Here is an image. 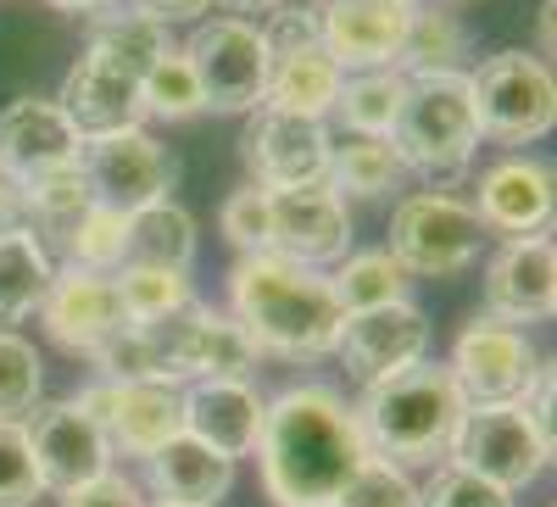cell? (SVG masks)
<instances>
[{
    "instance_id": "26",
    "label": "cell",
    "mask_w": 557,
    "mask_h": 507,
    "mask_svg": "<svg viewBox=\"0 0 557 507\" xmlns=\"http://www.w3.org/2000/svg\"><path fill=\"white\" fill-rule=\"evenodd\" d=\"M51 280H57L51 246L39 235H28L23 223H0V330L34 318Z\"/></svg>"
},
{
    "instance_id": "16",
    "label": "cell",
    "mask_w": 557,
    "mask_h": 507,
    "mask_svg": "<svg viewBox=\"0 0 557 507\" xmlns=\"http://www.w3.org/2000/svg\"><path fill=\"white\" fill-rule=\"evenodd\" d=\"M430 351V318L418 312L412 301H391V307H368V312H346L335 357L346 362V374L368 391L401 368L424 362Z\"/></svg>"
},
{
    "instance_id": "49",
    "label": "cell",
    "mask_w": 557,
    "mask_h": 507,
    "mask_svg": "<svg viewBox=\"0 0 557 507\" xmlns=\"http://www.w3.org/2000/svg\"><path fill=\"white\" fill-rule=\"evenodd\" d=\"M391 7H401V12H412V7H418V0H391Z\"/></svg>"
},
{
    "instance_id": "43",
    "label": "cell",
    "mask_w": 557,
    "mask_h": 507,
    "mask_svg": "<svg viewBox=\"0 0 557 507\" xmlns=\"http://www.w3.org/2000/svg\"><path fill=\"white\" fill-rule=\"evenodd\" d=\"M62 507H146V496H139L123 474H101V480H89V485L67 491Z\"/></svg>"
},
{
    "instance_id": "34",
    "label": "cell",
    "mask_w": 557,
    "mask_h": 507,
    "mask_svg": "<svg viewBox=\"0 0 557 507\" xmlns=\"http://www.w3.org/2000/svg\"><path fill=\"white\" fill-rule=\"evenodd\" d=\"M112 290H117V307H123L128 324H146V318H162V312H178V307L196 301L190 273L134 268V262H123V268L112 273Z\"/></svg>"
},
{
    "instance_id": "7",
    "label": "cell",
    "mask_w": 557,
    "mask_h": 507,
    "mask_svg": "<svg viewBox=\"0 0 557 507\" xmlns=\"http://www.w3.org/2000/svg\"><path fill=\"white\" fill-rule=\"evenodd\" d=\"M385 251L396 257V268L407 280L412 273L418 280H451V273H462L485 251V228H480L469 201L441 196V190H418L391 212V246Z\"/></svg>"
},
{
    "instance_id": "29",
    "label": "cell",
    "mask_w": 557,
    "mask_h": 507,
    "mask_svg": "<svg viewBox=\"0 0 557 507\" xmlns=\"http://www.w3.org/2000/svg\"><path fill=\"white\" fill-rule=\"evenodd\" d=\"M190 257H196V218L184 212L178 201L139 207L128 218V251H123V262L184 273V268H190Z\"/></svg>"
},
{
    "instance_id": "48",
    "label": "cell",
    "mask_w": 557,
    "mask_h": 507,
    "mask_svg": "<svg viewBox=\"0 0 557 507\" xmlns=\"http://www.w3.org/2000/svg\"><path fill=\"white\" fill-rule=\"evenodd\" d=\"M228 7H240V12H278L285 0H228Z\"/></svg>"
},
{
    "instance_id": "40",
    "label": "cell",
    "mask_w": 557,
    "mask_h": 507,
    "mask_svg": "<svg viewBox=\"0 0 557 507\" xmlns=\"http://www.w3.org/2000/svg\"><path fill=\"white\" fill-rule=\"evenodd\" d=\"M45 496L39 463L23 424H0V507H34Z\"/></svg>"
},
{
    "instance_id": "4",
    "label": "cell",
    "mask_w": 557,
    "mask_h": 507,
    "mask_svg": "<svg viewBox=\"0 0 557 507\" xmlns=\"http://www.w3.org/2000/svg\"><path fill=\"white\" fill-rule=\"evenodd\" d=\"M385 140L396 157L418 173H457L480 151V128L469 107V73H435V78H407L401 107Z\"/></svg>"
},
{
    "instance_id": "20",
    "label": "cell",
    "mask_w": 557,
    "mask_h": 507,
    "mask_svg": "<svg viewBox=\"0 0 557 507\" xmlns=\"http://www.w3.org/2000/svg\"><path fill=\"white\" fill-rule=\"evenodd\" d=\"M485 307L502 324H546L557 312V251L552 235H530V240H507L502 251H491L485 268Z\"/></svg>"
},
{
    "instance_id": "1",
    "label": "cell",
    "mask_w": 557,
    "mask_h": 507,
    "mask_svg": "<svg viewBox=\"0 0 557 507\" xmlns=\"http://www.w3.org/2000/svg\"><path fill=\"white\" fill-rule=\"evenodd\" d=\"M257 474L273 507H330L368 457L357 407L335 385H290L262 407Z\"/></svg>"
},
{
    "instance_id": "46",
    "label": "cell",
    "mask_w": 557,
    "mask_h": 507,
    "mask_svg": "<svg viewBox=\"0 0 557 507\" xmlns=\"http://www.w3.org/2000/svg\"><path fill=\"white\" fill-rule=\"evenodd\" d=\"M0 223H17V190L0 178Z\"/></svg>"
},
{
    "instance_id": "27",
    "label": "cell",
    "mask_w": 557,
    "mask_h": 507,
    "mask_svg": "<svg viewBox=\"0 0 557 507\" xmlns=\"http://www.w3.org/2000/svg\"><path fill=\"white\" fill-rule=\"evenodd\" d=\"M89 51H101V57H112L128 73L146 78L173 45H168V23H157L151 12H139L134 0H123V7L107 0L101 12H89Z\"/></svg>"
},
{
    "instance_id": "3",
    "label": "cell",
    "mask_w": 557,
    "mask_h": 507,
    "mask_svg": "<svg viewBox=\"0 0 557 507\" xmlns=\"http://www.w3.org/2000/svg\"><path fill=\"white\" fill-rule=\"evenodd\" d=\"M462 412H469V401L451 385L446 362H412L401 374L368 385L357 424H362L368 457H385L396 469H424L451 457Z\"/></svg>"
},
{
    "instance_id": "28",
    "label": "cell",
    "mask_w": 557,
    "mask_h": 507,
    "mask_svg": "<svg viewBox=\"0 0 557 507\" xmlns=\"http://www.w3.org/2000/svg\"><path fill=\"white\" fill-rule=\"evenodd\" d=\"M89 207L96 201H89V184H84L78 162L17 184V223L28 228V235H45V240H67Z\"/></svg>"
},
{
    "instance_id": "47",
    "label": "cell",
    "mask_w": 557,
    "mask_h": 507,
    "mask_svg": "<svg viewBox=\"0 0 557 507\" xmlns=\"http://www.w3.org/2000/svg\"><path fill=\"white\" fill-rule=\"evenodd\" d=\"M51 7H57V12H101L107 0H51Z\"/></svg>"
},
{
    "instance_id": "11",
    "label": "cell",
    "mask_w": 557,
    "mask_h": 507,
    "mask_svg": "<svg viewBox=\"0 0 557 507\" xmlns=\"http://www.w3.org/2000/svg\"><path fill=\"white\" fill-rule=\"evenodd\" d=\"M78 173L89 184V201L112 207V212H139V207H157L173 190V157L162 140L139 128L123 134H101V140H84L78 146Z\"/></svg>"
},
{
    "instance_id": "13",
    "label": "cell",
    "mask_w": 557,
    "mask_h": 507,
    "mask_svg": "<svg viewBox=\"0 0 557 507\" xmlns=\"http://www.w3.org/2000/svg\"><path fill=\"white\" fill-rule=\"evenodd\" d=\"M201 330H207V307L190 301L178 312L128 324L96 362L107 380H151L184 391V380H196V362H201Z\"/></svg>"
},
{
    "instance_id": "39",
    "label": "cell",
    "mask_w": 557,
    "mask_h": 507,
    "mask_svg": "<svg viewBox=\"0 0 557 507\" xmlns=\"http://www.w3.org/2000/svg\"><path fill=\"white\" fill-rule=\"evenodd\" d=\"M330 507H418V485L407 469L385 463V457H362Z\"/></svg>"
},
{
    "instance_id": "36",
    "label": "cell",
    "mask_w": 557,
    "mask_h": 507,
    "mask_svg": "<svg viewBox=\"0 0 557 507\" xmlns=\"http://www.w3.org/2000/svg\"><path fill=\"white\" fill-rule=\"evenodd\" d=\"M62 246H67L73 268H84V273H117L123 268V251H128V212L89 207Z\"/></svg>"
},
{
    "instance_id": "35",
    "label": "cell",
    "mask_w": 557,
    "mask_h": 507,
    "mask_svg": "<svg viewBox=\"0 0 557 507\" xmlns=\"http://www.w3.org/2000/svg\"><path fill=\"white\" fill-rule=\"evenodd\" d=\"M139 96H146V118H162V123H184V118H201L207 112L196 67H190V57H184V51H168L146 78H139Z\"/></svg>"
},
{
    "instance_id": "30",
    "label": "cell",
    "mask_w": 557,
    "mask_h": 507,
    "mask_svg": "<svg viewBox=\"0 0 557 507\" xmlns=\"http://www.w3.org/2000/svg\"><path fill=\"white\" fill-rule=\"evenodd\" d=\"M462 51H469V34L446 7H412L407 12V34H401V73L407 78H435V73H457Z\"/></svg>"
},
{
    "instance_id": "45",
    "label": "cell",
    "mask_w": 557,
    "mask_h": 507,
    "mask_svg": "<svg viewBox=\"0 0 557 507\" xmlns=\"http://www.w3.org/2000/svg\"><path fill=\"white\" fill-rule=\"evenodd\" d=\"M541 45H546V51L557 45V7H552V0H541Z\"/></svg>"
},
{
    "instance_id": "38",
    "label": "cell",
    "mask_w": 557,
    "mask_h": 507,
    "mask_svg": "<svg viewBox=\"0 0 557 507\" xmlns=\"http://www.w3.org/2000/svg\"><path fill=\"white\" fill-rule=\"evenodd\" d=\"M257 346L246 341V330L235 318H218L207 312V330H201V362H196V380H251L257 368Z\"/></svg>"
},
{
    "instance_id": "22",
    "label": "cell",
    "mask_w": 557,
    "mask_h": 507,
    "mask_svg": "<svg viewBox=\"0 0 557 507\" xmlns=\"http://www.w3.org/2000/svg\"><path fill=\"white\" fill-rule=\"evenodd\" d=\"M78 128L62 118L57 101H39V96H23L0 112V178L12 184H28L39 173H57V168H73L78 162Z\"/></svg>"
},
{
    "instance_id": "9",
    "label": "cell",
    "mask_w": 557,
    "mask_h": 507,
    "mask_svg": "<svg viewBox=\"0 0 557 507\" xmlns=\"http://www.w3.org/2000/svg\"><path fill=\"white\" fill-rule=\"evenodd\" d=\"M240 162H246V184H257L268 196L323 184L330 178V134H323L318 118L257 107L240 134Z\"/></svg>"
},
{
    "instance_id": "2",
    "label": "cell",
    "mask_w": 557,
    "mask_h": 507,
    "mask_svg": "<svg viewBox=\"0 0 557 507\" xmlns=\"http://www.w3.org/2000/svg\"><path fill=\"white\" fill-rule=\"evenodd\" d=\"M228 318L246 330L257 357H278V362L330 357L346 324L330 280L273 251L240 257V268L228 273Z\"/></svg>"
},
{
    "instance_id": "18",
    "label": "cell",
    "mask_w": 557,
    "mask_h": 507,
    "mask_svg": "<svg viewBox=\"0 0 557 507\" xmlns=\"http://www.w3.org/2000/svg\"><path fill=\"white\" fill-rule=\"evenodd\" d=\"M23 430H28V446H34V463H39L45 491L67 496V491H78V485H89V480L112 474V446H107L101 424L89 419L78 401L39 407Z\"/></svg>"
},
{
    "instance_id": "15",
    "label": "cell",
    "mask_w": 557,
    "mask_h": 507,
    "mask_svg": "<svg viewBox=\"0 0 557 507\" xmlns=\"http://www.w3.org/2000/svg\"><path fill=\"white\" fill-rule=\"evenodd\" d=\"M268 251L312 273L351 257V212L330 178L268 196Z\"/></svg>"
},
{
    "instance_id": "6",
    "label": "cell",
    "mask_w": 557,
    "mask_h": 507,
    "mask_svg": "<svg viewBox=\"0 0 557 507\" xmlns=\"http://www.w3.org/2000/svg\"><path fill=\"white\" fill-rule=\"evenodd\" d=\"M262 51H268V96L262 107L296 112V118H330L346 73L335 67V57L323 51L318 34V12L307 7H278L262 28Z\"/></svg>"
},
{
    "instance_id": "41",
    "label": "cell",
    "mask_w": 557,
    "mask_h": 507,
    "mask_svg": "<svg viewBox=\"0 0 557 507\" xmlns=\"http://www.w3.org/2000/svg\"><path fill=\"white\" fill-rule=\"evenodd\" d=\"M218 228H223V240L235 246L240 257H262V251H268V190H257V184H240L235 196H223Z\"/></svg>"
},
{
    "instance_id": "17",
    "label": "cell",
    "mask_w": 557,
    "mask_h": 507,
    "mask_svg": "<svg viewBox=\"0 0 557 507\" xmlns=\"http://www.w3.org/2000/svg\"><path fill=\"white\" fill-rule=\"evenodd\" d=\"M34 318L45 324L51 346H62L73 357H101L128 330L117 290H112V273H84V268H62Z\"/></svg>"
},
{
    "instance_id": "12",
    "label": "cell",
    "mask_w": 557,
    "mask_h": 507,
    "mask_svg": "<svg viewBox=\"0 0 557 507\" xmlns=\"http://www.w3.org/2000/svg\"><path fill=\"white\" fill-rule=\"evenodd\" d=\"M446 463L469 469V474H480L502 491H524L552 463V446L535 435V424L524 419L519 401L513 407H469Z\"/></svg>"
},
{
    "instance_id": "44",
    "label": "cell",
    "mask_w": 557,
    "mask_h": 507,
    "mask_svg": "<svg viewBox=\"0 0 557 507\" xmlns=\"http://www.w3.org/2000/svg\"><path fill=\"white\" fill-rule=\"evenodd\" d=\"M139 12H151L157 23H184V17H201L212 0H134Z\"/></svg>"
},
{
    "instance_id": "50",
    "label": "cell",
    "mask_w": 557,
    "mask_h": 507,
    "mask_svg": "<svg viewBox=\"0 0 557 507\" xmlns=\"http://www.w3.org/2000/svg\"><path fill=\"white\" fill-rule=\"evenodd\" d=\"M157 507H168V502H157Z\"/></svg>"
},
{
    "instance_id": "31",
    "label": "cell",
    "mask_w": 557,
    "mask_h": 507,
    "mask_svg": "<svg viewBox=\"0 0 557 507\" xmlns=\"http://www.w3.org/2000/svg\"><path fill=\"white\" fill-rule=\"evenodd\" d=\"M407 162L396 157L391 140H368V134H351L346 146H330V184L341 190V201H374V196H391L401 184Z\"/></svg>"
},
{
    "instance_id": "14",
    "label": "cell",
    "mask_w": 557,
    "mask_h": 507,
    "mask_svg": "<svg viewBox=\"0 0 557 507\" xmlns=\"http://www.w3.org/2000/svg\"><path fill=\"white\" fill-rule=\"evenodd\" d=\"M89 419L101 424L112 452L151 457L173 435H184V391L178 385H151V380H101L96 391L73 396Z\"/></svg>"
},
{
    "instance_id": "24",
    "label": "cell",
    "mask_w": 557,
    "mask_h": 507,
    "mask_svg": "<svg viewBox=\"0 0 557 507\" xmlns=\"http://www.w3.org/2000/svg\"><path fill=\"white\" fill-rule=\"evenodd\" d=\"M262 396L251 380H196V391H184V435H196L218 457L240 463L257 452L262 435Z\"/></svg>"
},
{
    "instance_id": "42",
    "label": "cell",
    "mask_w": 557,
    "mask_h": 507,
    "mask_svg": "<svg viewBox=\"0 0 557 507\" xmlns=\"http://www.w3.org/2000/svg\"><path fill=\"white\" fill-rule=\"evenodd\" d=\"M418 507H513V491H502L457 463H441L435 480L418 491Z\"/></svg>"
},
{
    "instance_id": "21",
    "label": "cell",
    "mask_w": 557,
    "mask_h": 507,
    "mask_svg": "<svg viewBox=\"0 0 557 507\" xmlns=\"http://www.w3.org/2000/svg\"><path fill=\"white\" fill-rule=\"evenodd\" d=\"M474 218L485 235H507V240L552 235V168L535 157L491 162L474 190Z\"/></svg>"
},
{
    "instance_id": "5",
    "label": "cell",
    "mask_w": 557,
    "mask_h": 507,
    "mask_svg": "<svg viewBox=\"0 0 557 507\" xmlns=\"http://www.w3.org/2000/svg\"><path fill=\"white\" fill-rule=\"evenodd\" d=\"M469 107L480 140L496 146H530L557 123V84L546 57L524 51H496L469 73Z\"/></svg>"
},
{
    "instance_id": "19",
    "label": "cell",
    "mask_w": 557,
    "mask_h": 507,
    "mask_svg": "<svg viewBox=\"0 0 557 507\" xmlns=\"http://www.w3.org/2000/svg\"><path fill=\"white\" fill-rule=\"evenodd\" d=\"M62 118L78 128V140H101V134H123L139 128L146 118V96H139V73H128L123 62L84 51L67 78H62Z\"/></svg>"
},
{
    "instance_id": "37",
    "label": "cell",
    "mask_w": 557,
    "mask_h": 507,
    "mask_svg": "<svg viewBox=\"0 0 557 507\" xmlns=\"http://www.w3.org/2000/svg\"><path fill=\"white\" fill-rule=\"evenodd\" d=\"M39 385H45L39 351L23 335L0 330V424H23L39 401Z\"/></svg>"
},
{
    "instance_id": "25",
    "label": "cell",
    "mask_w": 557,
    "mask_h": 507,
    "mask_svg": "<svg viewBox=\"0 0 557 507\" xmlns=\"http://www.w3.org/2000/svg\"><path fill=\"white\" fill-rule=\"evenodd\" d=\"M146 485L168 507H218L235 491V463L201 446L196 435H173L168 446L146 457Z\"/></svg>"
},
{
    "instance_id": "33",
    "label": "cell",
    "mask_w": 557,
    "mask_h": 507,
    "mask_svg": "<svg viewBox=\"0 0 557 507\" xmlns=\"http://www.w3.org/2000/svg\"><path fill=\"white\" fill-rule=\"evenodd\" d=\"M341 312H368V307H391V301H407V273L396 268L391 251H357V257H341V273L330 280Z\"/></svg>"
},
{
    "instance_id": "8",
    "label": "cell",
    "mask_w": 557,
    "mask_h": 507,
    "mask_svg": "<svg viewBox=\"0 0 557 507\" xmlns=\"http://www.w3.org/2000/svg\"><path fill=\"white\" fill-rule=\"evenodd\" d=\"M535 362H541L535 341L519 324H502V318L485 312L457 330L446 374L469 407H513L535 374Z\"/></svg>"
},
{
    "instance_id": "23",
    "label": "cell",
    "mask_w": 557,
    "mask_h": 507,
    "mask_svg": "<svg viewBox=\"0 0 557 507\" xmlns=\"http://www.w3.org/2000/svg\"><path fill=\"white\" fill-rule=\"evenodd\" d=\"M318 34L341 73H380L401 51L407 12L391 7V0H323Z\"/></svg>"
},
{
    "instance_id": "10",
    "label": "cell",
    "mask_w": 557,
    "mask_h": 507,
    "mask_svg": "<svg viewBox=\"0 0 557 507\" xmlns=\"http://www.w3.org/2000/svg\"><path fill=\"white\" fill-rule=\"evenodd\" d=\"M184 57L196 67L201 101L207 112H257L268 96V51H262V28L246 17H218L201 23L196 39L184 45Z\"/></svg>"
},
{
    "instance_id": "32",
    "label": "cell",
    "mask_w": 557,
    "mask_h": 507,
    "mask_svg": "<svg viewBox=\"0 0 557 507\" xmlns=\"http://www.w3.org/2000/svg\"><path fill=\"white\" fill-rule=\"evenodd\" d=\"M401 73L380 67V73H357L341 84V96H335V118L346 134H368V140H385L391 123H396V107H401Z\"/></svg>"
}]
</instances>
